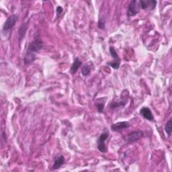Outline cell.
I'll list each match as a JSON object with an SVG mask.
<instances>
[{
	"instance_id": "13",
	"label": "cell",
	"mask_w": 172,
	"mask_h": 172,
	"mask_svg": "<svg viewBox=\"0 0 172 172\" xmlns=\"http://www.w3.org/2000/svg\"><path fill=\"white\" fill-rule=\"evenodd\" d=\"M107 65H110V67L114 69H119L120 65V59H114V61H111V62H108L107 63Z\"/></svg>"
},
{
	"instance_id": "8",
	"label": "cell",
	"mask_w": 172,
	"mask_h": 172,
	"mask_svg": "<svg viewBox=\"0 0 172 172\" xmlns=\"http://www.w3.org/2000/svg\"><path fill=\"white\" fill-rule=\"evenodd\" d=\"M140 114H141L143 117L146 120L149 121H153L154 119V116L153 115L151 110L147 107H143L140 110Z\"/></svg>"
},
{
	"instance_id": "10",
	"label": "cell",
	"mask_w": 172,
	"mask_h": 172,
	"mask_svg": "<svg viewBox=\"0 0 172 172\" xmlns=\"http://www.w3.org/2000/svg\"><path fill=\"white\" fill-rule=\"evenodd\" d=\"M81 65H82V62L81 60H79L78 58L75 59L74 62H73L71 69H70V71H71L72 74H75V73L77 72L79 68L81 66Z\"/></svg>"
},
{
	"instance_id": "5",
	"label": "cell",
	"mask_w": 172,
	"mask_h": 172,
	"mask_svg": "<svg viewBox=\"0 0 172 172\" xmlns=\"http://www.w3.org/2000/svg\"><path fill=\"white\" fill-rule=\"evenodd\" d=\"M139 7L138 2L135 0L130 2L127 9V15L129 17H132L137 14L139 13Z\"/></svg>"
},
{
	"instance_id": "12",
	"label": "cell",
	"mask_w": 172,
	"mask_h": 172,
	"mask_svg": "<svg viewBox=\"0 0 172 172\" xmlns=\"http://www.w3.org/2000/svg\"><path fill=\"white\" fill-rule=\"evenodd\" d=\"M27 29H28V26H27L26 24L24 23V24H22V26H20V29H19V31H18L19 38H20V40H21L22 39H23V37L25 36Z\"/></svg>"
},
{
	"instance_id": "18",
	"label": "cell",
	"mask_w": 172,
	"mask_h": 172,
	"mask_svg": "<svg viewBox=\"0 0 172 172\" xmlns=\"http://www.w3.org/2000/svg\"><path fill=\"white\" fill-rule=\"evenodd\" d=\"M96 107L98 111L100 113H102L104 112V105H105V102L103 103H97L96 104Z\"/></svg>"
},
{
	"instance_id": "4",
	"label": "cell",
	"mask_w": 172,
	"mask_h": 172,
	"mask_svg": "<svg viewBox=\"0 0 172 172\" xmlns=\"http://www.w3.org/2000/svg\"><path fill=\"white\" fill-rule=\"evenodd\" d=\"M139 6L142 9L146 10L147 9H151V10H153L156 8V5H157V2L155 0H141L139 2Z\"/></svg>"
},
{
	"instance_id": "16",
	"label": "cell",
	"mask_w": 172,
	"mask_h": 172,
	"mask_svg": "<svg viewBox=\"0 0 172 172\" xmlns=\"http://www.w3.org/2000/svg\"><path fill=\"white\" fill-rule=\"evenodd\" d=\"M110 53L111 54V56H112V57L113 59H120L119 57V55H118L115 49H114V47H113V46H110Z\"/></svg>"
},
{
	"instance_id": "3",
	"label": "cell",
	"mask_w": 172,
	"mask_h": 172,
	"mask_svg": "<svg viewBox=\"0 0 172 172\" xmlns=\"http://www.w3.org/2000/svg\"><path fill=\"white\" fill-rule=\"evenodd\" d=\"M18 20V15L16 14L12 15L9 18H7V20H5L4 28H3V31H8L13 28L15 23H16Z\"/></svg>"
},
{
	"instance_id": "6",
	"label": "cell",
	"mask_w": 172,
	"mask_h": 172,
	"mask_svg": "<svg viewBox=\"0 0 172 172\" xmlns=\"http://www.w3.org/2000/svg\"><path fill=\"white\" fill-rule=\"evenodd\" d=\"M143 136V132L142 131H133L130 132L125 136V140L129 143L135 142Z\"/></svg>"
},
{
	"instance_id": "15",
	"label": "cell",
	"mask_w": 172,
	"mask_h": 172,
	"mask_svg": "<svg viewBox=\"0 0 172 172\" xmlns=\"http://www.w3.org/2000/svg\"><path fill=\"white\" fill-rule=\"evenodd\" d=\"M91 73V67L88 65H85L82 67L81 73L84 76H88Z\"/></svg>"
},
{
	"instance_id": "19",
	"label": "cell",
	"mask_w": 172,
	"mask_h": 172,
	"mask_svg": "<svg viewBox=\"0 0 172 172\" xmlns=\"http://www.w3.org/2000/svg\"><path fill=\"white\" fill-rule=\"evenodd\" d=\"M63 11V9L62 7H60V6H58V7L57 8V17H59V15L61 14V13Z\"/></svg>"
},
{
	"instance_id": "17",
	"label": "cell",
	"mask_w": 172,
	"mask_h": 172,
	"mask_svg": "<svg viewBox=\"0 0 172 172\" xmlns=\"http://www.w3.org/2000/svg\"><path fill=\"white\" fill-rule=\"evenodd\" d=\"M105 24H106V19L104 18H101V19H100L98 23V28H99L100 29L104 30L105 28Z\"/></svg>"
},
{
	"instance_id": "9",
	"label": "cell",
	"mask_w": 172,
	"mask_h": 172,
	"mask_svg": "<svg viewBox=\"0 0 172 172\" xmlns=\"http://www.w3.org/2000/svg\"><path fill=\"white\" fill-rule=\"evenodd\" d=\"M65 163V158L62 155L57 156L55 159V161H54V164L53 165V170H57L59 169L62 165Z\"/></svg>"
},
{
	"instance_id": "11",
	"label": "cell",
	"mask_w": 172,
	"mask_h": 172,
	"mask_svg": "<svg viewBox=\"0 0 172 172\" xmlns=\"http://www.w3.org/2000/svg\"><path fill=\"white\" fill-rule=\"evenodd\" d=\"M126 103H127L126 100L121 99L120 101H112V104H111L110 105V108H111V109H115V108H117L123 107L125 106Z\"/></svg>"
},
{
	"instance_id": "14",
	"label": "cell",
	"mask_w": 172,
	"mask_h": 172,
	"mask_svg": "<svg viewBox=\"0 0 172 172\" xmlns=\"http://www.w3.org/2000/svg\"><path fill=\"white\" fill-rule=\"evenodd\" d=\"M165 130L167 132L169 136L171 135V131H172V120L171 119H170V120L166 123V125L165 126Z\"/></svg>"
},
{
	"instance_id": "7",
	"label": "cell",
	"mask_w": 172,
	"mask_h": 172,
	"mask_svg": "<svg viewBox=\"0 0 172 172\" xmlns=\"http://www.w3.org/2000/svg\"><path fill=\"white\" fill-rule=\"evenodd\" d=\"M129 123L128 122H126V121H125V122H119L111 125V129H112V131L119 132L129 128Z\"/></svg>"
},
{
	"instance_id": "1",
	"label": "cell",
	"mask_w": 172,
	"mask_h": 172,
	"mask_svg": "<svg viewBox=\"0 0 172 172\" xmlns=\"http://www.w3.org/2000/svg\"><path fill=\"white\" fill-rule=\"evenodd\" d=\"M42 48L43 41L38 38L30 43L24 58V64L26 65L32 64L36 59V53H39Z\"/></svg>"
},
{
	"instance_id": "2",
	"label": "cell",
	"mask_w": 172,
	"mask_h": 172,
	"mask_svg": "<svg viewBox=\"0 0 172 172\" xmlns=\"http://www.w3.org/2000/svg\"><path fill=\"white\" fill-rule=\"evenodd\" d=\"M108 136H109V131L108 130H104V131L101 134L98 139V149L103 153H105L108 151V147L105 142H106Z\"/></svg>"
}]
</instances>
